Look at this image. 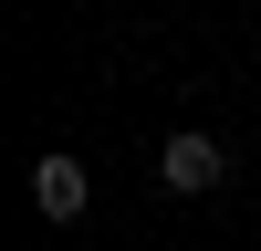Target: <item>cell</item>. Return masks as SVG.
<instances>
[{"instance_id":"obj_2","label":"cell","mask_w":261,"mask_h":251,"mask_svg":"<svg viewBox=\"0 0 261 251\" xmlns=\"http://www.w3.org/2000/svg\"><path fill=\"white\" fill-rule=\"evenodd\" d=\"M32 209L53 230H73L84 209H94V178H84V157H32Z\"/></svg>"},{"instance_id":"obj_1","label":"cell","mask_w":261,"mask_h":251,"mask_svg":"<svg viewBox=\"0 0 261 251\" xmlns=\"http://www.w3.org/2000/svg\"><path fill=\"white\" fill-rule=\"evenodd\" d=\"M157 178H167V199H209V188L230 178V146H220V136H167Z\"/></svg>"}]
</instances>
